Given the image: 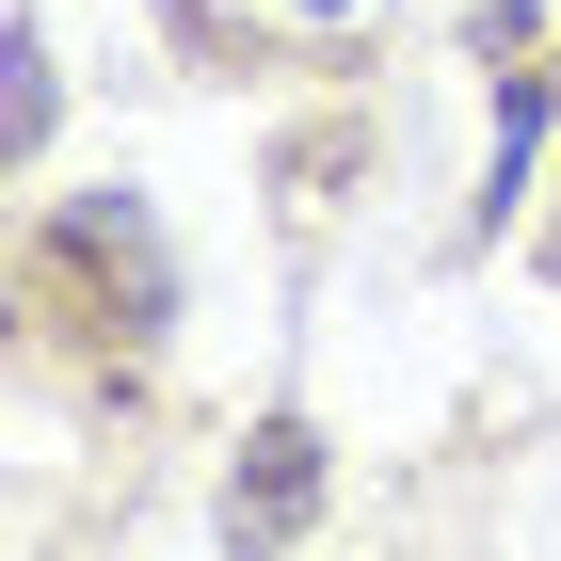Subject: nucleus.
Wrapping results in <instances>:
<instances>
[{"mask_svg":"<svg viewBox=\"0 0 561 561\" xmlns=\"http://www.w3.org/2000/svg\"><path fill=\"white\" fill-rule=\"evenodd\" d=\"M289 514H305V433H273L257 497H225V529H289Z\"/></svg>","mask_w":561,"mask_h":561,"instance_id":"2","label":"nucleus"},{"mask_svg":"<svg viewBox=\"0 0 561 561\" xmlns=\"http://www.w3.org/2000/svg\"><path fill=\"white\" fill-rule=\"evenodd\" d=\"M176 16H209V33H273V48H369L401 0H176Z\"/></svg>","mask_w":561,"mask_h":561,"instance_id":"1","label":"nucleus"},{"mask_svg":"<svg viewBox=\"0 0 561 561\" xmlns=\"http://www.w3.org/2000/svg\"><path fill=\"white\" fill-rule=\"evenodd\" d=\"M16 145H48V33L16 16Z\"/></svg>","mask_w":561,"mask_h":561,"instance_id":"3","label":"nucleus"}]
</instances>
